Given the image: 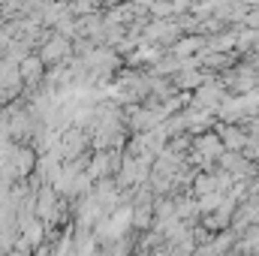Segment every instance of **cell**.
<instances>
[{"label":"cell","mask_w":259,"mask_h":256,"mask_svg":"<svg viewBox=\"0 0 259 256\" xmlns=\"http://www.w3.org/2000/svg\"><path fill=\"white\" fill-rule=\"evenodd\" d=\"M223 97H226V94H223V88H220L217 81H205V84L196 91L193 103L202 109V112H208V115H211L214 109H220V106H223Z\"/></svg>","instance_id":"cell-1"},{"label":"cell","mask_w":259,"mask_h":256,"mask_svg":"<svg viewBox=\"0 0 259 256\" xmlns=\"http://www.w3.org/2000/svg\"><path fill=\"white\" fill-rule=\"evenodd\" d=\"M223 154H226V151H223V142H220L217 133H205V136L196 139V160L211 163V160H220Z\"/></svg>","instance_id":"cell-2"},{"label":"cell","mask_w":259,"mask_h":256,"mask_svg":"<svg viewBox=\"0 0 259 256\" xmlns=\"http://www.w3.org/2000/svg\"><path fill=\"white\" fill-rule=\"evenodd\" d=\"M247 139H250V136H247L244 130L232 127V124H229V127H223V130H220V142H223V148H229L232 154H238V151H244V145H247Z\"/></svg>","instance_id":"cell-3"},{"label":"cell","mask_w":259,"mask_h":256,"mask_svg":"<svg viewBox=\"0 0 259 256\" xmlns=\"http://www.w3.org/2000/svg\"><path fill=\"white\" fill-rule=\"evenodd\" d=\"M202 46H205V39H202V36L178 39V42H175V49H172V58H187V55H193L196 49H202Z\"/></svg>","instance_id":"cell-4"},{"label":"cell","mask_w":259,"mask_h":256,"mask_svg":"<svg viewBox=\"0 0 259 256\" xmlns=\"http://www.w3.org/2000/svg\"><path fill=\"white\" fill-rule=\"evenodd\" d=\"M193 190H196L199 199L208 196V193H220L217 190V175H199V178L193 181Z\"/></svg>","instance_id":"cell-5"}]
</instances>
